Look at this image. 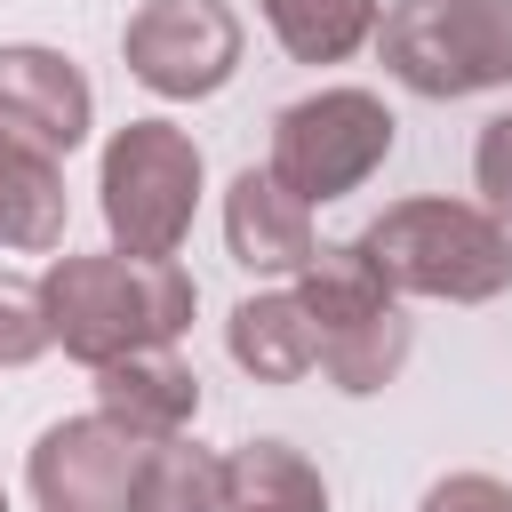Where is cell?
Instances as JSON below:
<instances>
[{"label": "cell", "instance_id": "21", "mask_svg": "<svg viewBox=\"0 0 512 512\" xmlns=\"http://www.w3.org/2000/svg\"><path fill=\"white\" fill-rule=\"evenodd\" d=\"M0 512H8V496H0Z\"/></svg>", "mask_w": 512, "mask_h": 512}, {"label": "cell", "instance_id": "8", "mask_svg": "<svg viewBox=\"0 0 512 512\" xmlns=\"http://www.w3.org/2000/svg\"><path fill=\"white\" fill-rule=\"evenodd\" d=\"M0 128H16L24 144L40 152H80L88 128H96V88L88 72L64 56V48H40V40H8L0 48Z\"/></svg>", "mask_w": 512, "mask_h": 512}, {"label": "cell", "instance_id": "9", "mask_svg": "<svg viewBox=\"0 0 512 512\" xmlns=\"http://www.w3.org/2000/svg\"><path fill=\"white\" fill-rule=\"evenodd\" d=\"M224 248L240 272H304L320 232H312V208L272 176V168H240L224 184Z\"/></svg>", "mask_w": 512, "mask_h": 512}, {"label": "cell", "instance_id": "5", "mask_svg": "<svg viewBox=\"0 0 512 512\" xmlns=\"http://www.w3.org/2000/svg\"><path fill=\"white\" fill-rule=\"evenodd\" d=\"M392 136H400V120L376 88H312V96L272 112V160L264 168L304 208H320V200L360 192L392 160Z\"/></svg>", "mask_w": 512, "mask_h": 512}, {"label": "cell", "instance_id": "19", "mask_svg": "<svg viewBox=\"0 0 512 512\" xmlns=\"http://www.w3.org/2000/svg\"><path fill=\"white\" fill-rule=\"evenodd\" d=\"M40 352H48L40 288H8V280H0V368H32Z\"/></svg>", "mask_w": 512, "mask_h": 512}, {"label": "cell", "instance_id": "20", "mask_svg": "<svg viewBox=\"0 0 512 512\" xmlns=\"http://www.w3.org/2000/svg\"><path fill=\"white\" fill-rule=\"evenodd\" d=\"M416 512H512V488L496 472H448V480L424 488Z\"/></svg>", "mask_w": 512, "mask_h": 512}, {"label": "cell", "instance_id": "1", "mask_svg": "<svg viewBox=\"0 0 512 512\" xmlns=\"http://www.w3.org/2000/svg\"><path fill=\"white\" fill-rule=\"evenodd\" d=\"M192 272L176 256L136 264V256H56L40 272V320L48 344H64L80 368H112L128 352H176V336L192 328Z\"/></svg>", "mask_w": 512, "mask_h": 512}, {"label": "cell", "instance_id": "12", "mask_svg": "<svg viewBox=\"0 0 512 512\" xmlns=\"http://www.w3.org/2000/svg\"><path fill=\"white\" fill-rule=\"evenodd\" d=\"M0 248L48 256L64 248V160L0 128Z\"/></svg>", "mask_w": 512, "mask_h": 512}, {"label": "cell", "instance_id": "4", "mask_svg": "<svg viewBox=\"0 0 512 512\" xmlns=\"http://www.w3.org/2000/svg\"><path fill=\"white\" fill-rule=\"evenodd\" d=\"M376 56L408 96L456 104L512 80V0H400L376 24Z\"/></svg>", "mask_w": 512, "mask_h": 512}, {"label": "cell", "instance_id": "13", "mask_svg": "<svg viewBox=\"0 0 512 512\" xmlns=\"http://www.w3.org/2000/svg\"><path fill=\"white\" fill-rule=\"evenodd\" d=\"M224 512H328V480L288 440H240L224 456Z\"/></svg>", "mask_w": 512, "mask_h": 512}, {"label": "cell", "instance_id": "6", "mask_svg": "<svg viewBox=\"0 0 512 512\" xmlns=\"http://www.w3.org/2000/svg\"><path fill=\"white\" fill-rule=\"evenodd\" d=\"M120 56H128V72L152 96L200 104V96H216L240 72L248 32H240V16L224 0H144L128 16V32H120Z\"/></svg>", "mask_w": 512, "mask_h": 512}, {"label": "cell", "instance_id": "15", "mask_svg": "<svg viewBox=\"0 0 512 512\" xmlns=\"http://www.w3.org/2000/svg\"><path fill=\"white\" fill-rule=\"evenodd\" d=\"M256 8H264L272 40H280L296 64H344V56L368 48L376 24H384L376 0H256Z\"/></svg>", "mask_w": 512, "mask_h": 512}, {"label": "cell", "instance_id": "18", "mask_svg": "<svg viewBox=\"0 0 512 512\" xmlns=\"http://www.w3.org/2000/svg\"><path fill=\"white\" fill-rule=\"evenodd\" d=\"M472 184H480V208L512 232V112H496L472 144Z\"/></svg>", "mask_w": 512, "mask_h": 512}, {"label": "cell", "instance_id": "10", "mask_svg": "<svg viewBox=\"0 0 512 512\" xmlns=\"http://www.w3.org/2000/svg\"><path fill=\"white\" fill-rule=\"evenodd\" d=\"M96 416H112L128 440H184V424L200 416V376L176 352H128L96 368Z\"/></svg>", "mask_w": 512, "mask_h": 512}, {"label": "cell", "instance_id": "7", "mask_svg": "<svg viewBox=\"0 0 512 512\" xmlns=\"http://www.w3.org/2000/svg\"><path fill=\"white\" fill-rule=\"evenodd\" d=\"M136 456H144V440H128L112 416H64L32 440L24 488H32L40 512H120Z\"/></svg>", "mask_w": 512, "mask_h": 512}, {"label": "cell", "instance_id": "3", "mask_svg": "<svg viewBox=\"0 0 512 512\" xmlns=\"http://www.w3.org/2000/svg\"><path fill=\"white\" fill-rule=\"evenodd\" d=\"M200 144L176 120H128L112 128L104 160H96V200H104V232L112 256L160 264L192 240V208H200Z\"/></svg>", "mask_w": 512, "mask_h": 512}, {"label": "cell", "instance_id": "17", "mask_svg": "<svg viewBox=\"0 0 512 512\" xmlns=\"http://www.w3.org/2000/svg\"><path fill=\"white\" fill-rule=\"evenodd\" d=\"M320 368H328V384L352 392V400H360V392H384V384L408 368V320H400V304H384V312L320 336Z\"/></svg>", "mask_w": 512, "mask_h": 512}, {"label": "cell", "instance_id": "14", "mask_svg": "<svg viewBox=\"0 0 512 512\" xmlns=\"http://www.w3.org/2000/svg\"><path fill=\"white\" fill-rule=\"evenodd\" d=\"M120 512H224V456L192 440H144Z\"/></svg>", "mask_w": 512, "mask_h": 512}, {"label": "cell", "instance_id": "11", "mask_svg": "<svg viewBox=\"0 0 512 512\" xmlns=\"http://www.w3.org/2000/svg\"><path fill=\"white\" fill-rule=\"evenodd\" d=\"M224 352L240 376L256 384H304L320 368V328L312 312L296 304V288H264V296H240L232 320H224Z\"/></svg>", "mask_w": 512, "mask_h": 512}, {"label": "cell", "instance_id": "16", "mask_svg": "<svg viewBox=\"0 0 512 512\" xmlns=\"http://www.w3.org/2000/svg\"><path fill=\"white\" fill-rule=\"evenodd\" d=\"M296 304L312 312V328H320V336H336V328H352V320L384 312V304H392V288H384V280H376V264L344 240V248H312V264L296 272Z\"/></svg>", "mask_w": 512, "mask_h": 512}, {"label": "cell", "instance_id": "2", "mask_svg": "<svg viewBox=\"0 0 512 512\" xmlns=\"http://www.w3.org/2000/svg\"><path fill=\"white\" fill-rule=\"evenodd\" d=\"M392 296H432V304H488L512 288V232L480 200H392L360 240H352Z\"/></svg>", "mask_w": 512, "mask_h": 512}]
</instances>
